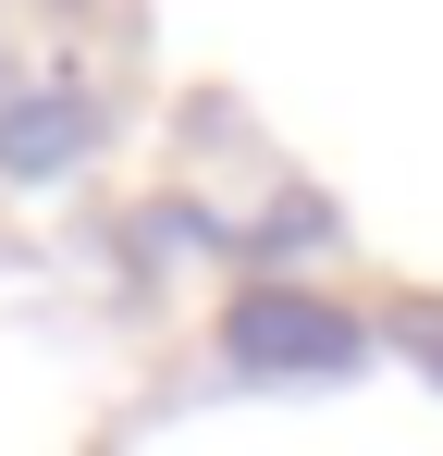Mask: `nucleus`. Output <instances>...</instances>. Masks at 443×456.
<instances>
[{"instance_id":"nucleus-1","label":"nucleus","mask_w":443,"mask_h":456,"mask_svg":"<svg viewBox=\"0 0 443 456\" xmlns=\"http://www.w3.org/2000/svg\"><path fill=\"white\" fill-rule=\"evenodd\" d=\"M234 358L246 370H345L358 358V321L320 297H246L234 308Z\"/></svg>"},{"instance_id":"nucleus-2","label":"nucleus","mask_w":443,"mask_h":456,"mask_svg":"<svg viewBox=\"0 0 443 456\" xmlns=\"http://www.w3.org/2000/svg\"><path fill=\"white\" fill-rule=\"evenodd\" d=\"M74 149H86V111H74V99L12 111V124H0V160H12V173H50V160H74Z\"/></svg>"}]
</instances>
